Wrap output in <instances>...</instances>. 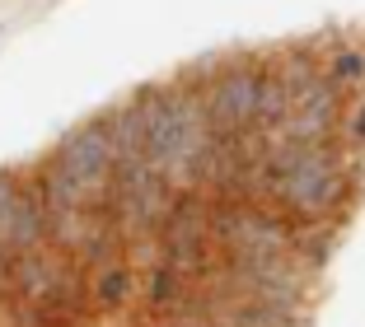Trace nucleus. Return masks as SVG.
<instances>
[{"label": "nucleus", "instance_id": "1", "mask_svg": "<svg viewBox=\"0 0 365 327\" xmlns=\"http://www.w3.org/2000/svg\"><path fill=\"white\" fill-rule=\"evenodd\" d=\"M140 103H145V159L164 182L178 187L187 164L197 159V150L211 140L206 127L202 98L187 85H155V89H136Z\"/></svg>", "mask_w": 365, "mask_h": 327}, {"label": "nucleus", "instance_id": "6", "mask_svg": "<svg viewBox=\"0 0 365 327\" xmlns=\"http://www.w3.org/2000/svg\"><path fill=\"white\" fill-rule=\"evenodd\" d=\"M108 131H113L118 159L145 155V103H140V94H131L127 103H118L113 113H108Z\"/></svg>", "mask_w": 365, "mask_h": 327}, {"label": "nucleus", "instance_id": "10", "mask_svg": "<svg viewBox=\"0 0 365 327\" xmlns=\"http://www.w3.org/2000/svg\"><path fill=\"white\" fill-rule=\"evenodd\" d=\"M19 187H24L19 169H0V243H5V224H10V211H14Z\"/></svg>", "mask_w": 365, "mask_h": 327}, {"label": "nucleus", "instance_id": "5", "mask_svg": "<svg viewBox=\"0 0 365 327\" xmlns=\"http://www.w3.org/2000/svg\"><path fill=\"white\" fill-rule=\"evenodd\" d=\"M290 113H295V94H290V85L281 80L277 66H267V71H262V94H258V117H253V131H258L262 140H277L281 131H286Z\"/></svg>", "mask_w": 365, "mask_h": 327}, {"label": "nucleus", "instance_id": "8", "mask_svg": "<svg viewBox=\"0 0 365 327\" xmlns=\"http://www.w3.org/2000/svg\"><path fill=\"white\" fill-rule=\"evenodd\" d=\"M333 243H337V234L328 229V224H319L309 239H300V234H295V257H300L309 271H319V266L328 262V253H333Z\"/></svg>", "mask_w": 365, "mask_h": 327}, {"label": "nucleus", "instance_id": "2", "mask_svg": "<svg viewBox=\"0 0 365 327\" xmlns=\"http://www.w3.org/2000/svg\"><path fill=\"white\" fill-rule=\"evenodd\" d=\"M295 224L267 201H211V248L220 262L295 253Z\"/></svg>", "mask_w": 365, "mask_h": 327}, {"label": "nucleus", "instance_id": "3", "mask_svg": "<svg viewBox=\"0 0 365 327\" xmlns=\"http://www.w3.org/2000/svg\"><path fill=\"white\" fill-rule=\"evenodd\" d=\"M56 159H61V169L71 173V182L80 187L85 197V211H98L108 197V178H113V131H108V117H94L85 127L66 131L61 145H56Z\"/></svg>", "mask_w": 365, "mask_h": 327}, {"label": "nucleus", "instance_id": "9", "mask_svg": "<svg viewBox=\"0 0 365 327\" xmlns=\"http://www.w3.org/2000/svg\"><path fill=\"white\" fill-rule=\"evenodd\" d=\"M328 75H333L342 89L346 85H361V80H365V52H361V47H342V52H333Z\"/></svg>", "mask_w": 365, "mask_h": 327}, {"label": "nucleus", "instance_id": "4", "mask_svg": "<svg viewBox=\"0 0 365 327\" xmlns=\"http://www.w3.org/2000/svg\"><path fill=\"white\" fill-rule=\"evenodd\" d=\"M5 248H10V257L47 248V206H43V197H38V182L33 178L24 182L19 197H14L10 224H5Z\"/></svg>", "mask_w": 365, "mask_h": 327}, {"label": "nucleus", "instance_id": "11", "mask_svg": "<svg viewBox=\"0 0 365 327\" xmlns=\"http://www.w3.org/2000/svg\"><path fill=\"white\" fill-rule=\"evenodd\" d=\"M140 327H215L211 313H150Z\"/></svg>", "mask_w": 365, "mask_h": 327}, {"label": "nucleus", "instance_id": "7", "mask_svg": "<svg viewBox=\"0 0 365 327\" xmlns=\"http://www.w3.org/2000/svg\"><path fill=\"white\" fill-rule=\"evenodd\" d=\"M127 299H131V266L122 262V257L98 266V271L89 276V308H94V313H118Z\"/></svg>", "mask_w": 365, "mask_h": 327}, {"label": "nucleus", "instance_id": "12", "mask_svg": "<svg viewBox=\"0 0 365 327\" xmlns=\"http://www.w3.org/2000/svg\"><path fill=\"white\" fill-rule=\"evenodd\" d=\"M346 140H351V145H365V98L356 103L351 122H346Z\"/></svg>", "mask_w": 365, "mask_h": 327}]
</instances>
